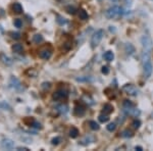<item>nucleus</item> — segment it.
Segmentation results:
<instances>
[{"instance_id":"1","label":"nucleus","mask_w":153,"mask_h":151,"mask_svg":"<svg viewBox=\"0 0 153 151\" xmlns=\"http://www.w3.org/2000/svg\"><path fill=\"white\" fill-rule=\"evenodd\" d=\"M124 16V8L118 5H113L105 11V16L109 19H117Z\"/></svg>"},{"instance_id":"2","label":"nucleus","mask_w":153,"mask_h":151,"mask_svg":"<svg viewBox=\"0 0 153 151\" xmlns=\"http://www.w3.org/2000/svg\"><path fill=\"white\" fill-rule=\"evenodd\" d=\"M103 37H104V31H103L102 29H99V30H97V31H95L94 34L91 37V41H90L91 47H92V48L97 47L100 44Z\"/></svg>"},{"instance_id":"3","label":"nucleus","mask_w":153,"mask_h":151,"mask_svg":"<svg viewBox=\"0 0 153 151\" xmlns=\"http://www.w3.org/2000/svg\"><path fill=\"white\" fill-rule=\"evenodd\" d=\"M141 45H142L143 51L151 52L152 45H153V41H152L151 37L149 35H143L141 37Z\"/></svg>"},{"instance_id":"4","label":"nucleus","mask_w":153,"mask_h":151,"mask_svg":"<svg viewBox=\"0 0 153 151\" xmlns=\"http://www.w3.org/2000/svg\"><path fill=\"white\" fill-rule=\"evenodd\" d=\"M122 90L126 94H128L129 96H133V97H136V96L139 95V89L133 84H126V85L123 86Z\"/></svg>"},{"instance_id":"5","label":"nucleus","mask_w":153,"mask_h":151,"mask_svg":"<svg viewBox=\"0 0 153 151\" xmlns=\"http://www.w3.org/2000/svg\"><path fill=\"white\" fill-rule=\"evenodd\" d=\"M143 71H144V77L146 79L151 77L153 73V65L151 63V59L143 61Z\"/></svg>"},{"instance_id":"6","label":"nucleus","mask_w":153,"mask_h":151,"mask_svg":"<svg viewBox=\"0 0 153 151\" xmlns=\"http://www.w3.org/2000/svg\"><path fill=\"white\" fill-rule=\"evenodd\" d=\"M0 145H1L2 148H4V149H7V150H11L14 148V141L9 139V138H3V139L1 140V142H0Z\"/></svg>"},{"instance_id":"7","label":"nucleus","mask_w":153,"mask_h":151,"mask_svg":"<svg viewBox=\"0 0 153 151\" xmlns=\"http://www.w3.org/2000/svg\"><path fill=\"white\" fill-rule=\"evenodd\" d=\"M68 96V93L66 90H63V89H60V90L54 92V94L52 95V98L54 100L58 101V100H62V99H66Z\"/></svg>"},{"instance_id":"8","label":"nucleus","mask_w":153,"mask_h":151,"mask_svg":"<svg viewBox=\"0 0 153 151\" xmlns=\"http://www.w3.org/2000/svg\"><path fill=\"white\" fill-rule=\"evenodd\" d=\"M51 55H52V51H51V49H42V50L39 52V57L44 59V60H48L49 58L51 57Z\"/></svg>"},{"instance_id":"9","label":"nucleus","mask_w":153,"mask_h":151,"mask_svg":"<svg viewBox=\"0 0 153 151\" xmlns=\"http://www.w3.org/2000/svg\"><path fill=\"white\" fill-rule=\"evenodd\" d=\"M11 8H12V11H13L14 13H16V14L23 13V10H24V9H23V6H22V4H21V3H19V2H16V3L12 4Z\"/></svg>"},{"instance_id":"10","label":"nucleus","mask_w":153,"mask_h":151,"mask_svg":"<svg viewBox=\"0 0 153 151\" xmlns=\"http://www.w3.org/2000/svg\"><path fill=\"white\" fill-rule=\"evenodd\" d=\"M125 51L128 55H133V54L135 53V47L131 43H127L125 45Z\"/></svg>"},{"instance_id":"11","label":"nucleus","mask_w":153,"mask_h":151,"mask_svg":"<svg viewBox=\"0 0 153 151\" xmlns=\"http://www.w3.org/2000/svg\"><path fill=\"white\" fill-rule=\"evenodd\" d=\"M103 58H104L106 61L110 62V61H112L113 59H114V53H113L112 51H110V50L106 51V52L103 54Z\"/></svg>"},{"instance_id":"12","label":"nucleus","mask_w":153,"mask_h":151,"mask_svg":"<svg viewBox=\"0 0 153 151\" xmlns=\"http://www.w3.org/2000/svg\"><path fill=\"white\" fill-rule=\"evenodd\" d=\"M113 111V106L109 103H106V104L103 105L102 107V113H105V115H109Z\"/></svg>"},{"instance_id":"13","label":"nucleus","mask_w":153,"mask_h":151,"mask_svg":"<svg viewBox=\"0 0 153 151\" xmlns=\"http://www.w3.org/2000/svg\"><path fill=\"white\" fill-rule=\"evenodd\" d=\"M0 60H1L4 64H6V65H10V64L12 63V60H11V59L9 58L7 55H5L4 53H1V54H0Z\"/></svg>"},{"instance_id":"14","label":"nucleus","mask_w":153,"mask_h":151,"mask_svg":"<svg viewBox=\"0 0 153 151\" xmlns=\"http://www.w3.org/2000/svg\"><path fill=\"white\" fill-rule=\"evenodd\" d=\"M93 138L91 137V136H86L85 138H83L82 140L79 142V144H81V145H84V146H86V145H88V144H90L91 142H93Z\"/></svg>"},{"instance_id":"15","label":"nucleus","mask_w":153,"mask_h":151,"mask_svg":"<svg viewBox=\"0 0 153 151\" xmlns=\"http://www.w3.org/2000/svg\"><path fill=\"white\" fill-rule=\"evenodd\" d=\"M12 50H13V52H16V53H22L24 51V47L22 44L16 43L12 46Z\"/></svg>"},{"instance_id":"16","label":"nucleus","mask_w":153,"mask_h":151,"mask_svg":"<svg viewBox=\"0 0 153 151\" xmlns=\"http://www.w3.org/2000/svg\"><path fill=\"white\" fill-rule=\"evenodd\" d=\"M89 16L87 13V11L84 10V9H80L79 10V19H82V21H86V19H88Z\"/></svg>"},{"instance_id":"17","label":"nucleus","mask_w":153,"mask_h":151,"mask_svg":"<svg viewBox=\"0 0 153 151\" xmlns=\"http://www.w3.org/2000/svg\"><path fill=\"white\" fill-rule=\"evenodd\" d=\"M79 134H80V132H79V130L75 127H73L70 130V137L73 138V139H75V138H76L79 136Z\"/></svg>"},{"instance_id":"18","label":"nucleus","mask_w":153,"mask_h":151,"mask_svg":"<svg viewBox=\"0 0 153 151\" xmlns=\"http://www.w3.org/2000/svg\"><path fill=\"white\" fill-rule=\"evenodd\" d=\"M133 136H134V134H133L132 131L129 130V129H126V130H124L122 132V137L123 138H132Z\"/></svg>"},{"instance_id":"19","label":"nucleus","mask_w":153,"mask_h":151,"mask_svg":"<svg viewBox=\"0 0 153 151\" xmlns=\"http://www.w3.org/2000/svg\"><path fill=\"white\" fill-rule=\"evenodd\" d=\"M89 126H90V129L93 131H98L100 129V126L98 123H96L95 121H90L89 122Z\"/></svg>"},{"instance_id":"20","label":"nucleus","mask_w":153,"mask_h":151,"mask_svg":"<svg viewBox=\"0 0 153 151\" xmlns=\"http://www.w3.org/2000/svg\"><path fill=\"white\" fill-rule=\"evenodd\" d=\"M75 113L76 115H83L85 113V109H84V107H82V106L78 105L75 107Z\"/></svg>"},{"instance_id":"21","label":"nucleus","mask_w":153,"mask_h":151,"mask_svg":"<svg viewBox=\"0 0 153 151\" xmlns=\"http://www.w3.org/2000/svg\"><path fill=\"white\" fill-rule=\"evenodd\" d=\"M98 120L101 123H107L109 121V116H108V115H105V113H101L99 118H98Z\"/></svg>"},{"instance_id":"22","label":"nucleus","mask_w":153,"mask_h":151,"mask_svg":"<svg viewBox=\"0 0 153 151\" xmlns=\"http://www.w3.org/2000/svg\"><path fill=\"white\" fill-rule=\"evenodd\" d=\"M65 11L68 12V13H70V14H75L76 12L78 11V9H76L75 6L70 5V6H66L65 7Z\"/></svg>"},{"instance_id":"23","label":"nucleus","mask_w":153,"mask_h":151,"mask_svg":"<svg viewBox=\"0 0 153 151\" xmlns=\"http://www.w3.org/2000/svg\"><path fill=\"white\" fill-rule=\"evenodd\" d=\"M132 126H133V128L137 130V129H139L140 127H141V121L135 118V120L133 121V123H132Z\"/></svg>"},{"instance_id":"24","label":"nucleus","mask_w":153,"mask_h":151,"mask_svg":"<svg viewBox=\"0 0 153 151\" xmlns=\"http://www.w3.org/2000/svg\"><path fill=\"white\" fill-rule=\"evenodd\" d=\"M33 41L35 42V43H41L42 41H43V37H42V35H40V34H37V35H35L33 37Z\"/></svg>"},{"instance_id":"25","label":"nucleus","mask_w":153,"mask_h":151,"mask_svg":"<svg viewBox=\"0 0 153 151\" xmlns=\"http://www.w3.org/2000/svg\"><path fill=\"white\" fill-rule=\"evenodd\" d=\"M13 25H14V27H16V28L19 29V28H22V27H23V21H22V19H16L13 21Z\"/></svg>"},{"instance_id":"26","label":"nucleus","mask_w":153,"mask_h":151,"mask_svg":"<svg viewBox=\"0 0 153 151\" xmlns=\"http://www.w3.org/2000/svg\"><path fill=\"white\" fill-rule=\"evenodd\" d=\"M106 129H107V131H109V132H113V131H115V129H117V123H108Z\"/></svg>"},{"instance_id":"27","label":"nucleus","mask_w":153,"mask_h":151,"mask_svg":"<svg viewBox=\"0 0 153 151\" xmlns=\"http://www.w3.org/2000/svg\"><path fill=\"white\" fill-rule=\"evenodd\" d=\"M56 21H57V23L59 25H61V26L68 24V21H66L65 18H61V16H57V19H56Z\"/></svg>"},{"instance_id":"28","label":"nucleus","mask_w":153,"mask_h":151,"mask_svg":"<svg viewBox=\"0 0 153 151\" xmlns=\"http://www.w3.org/2000/svg\"><path fill=\"white\" fill-rule=\"evenodd\" d=\"M133 106H134V104H133L132 102H131L130 100H125L124 101V103H123V107L124 108H129V107H133Z\"/></svg>"},{"instance_id":"29","label":"nucleus","mask_w":153,"mask_h":151,"mask_svg":"<svg viewBox=\"0 0 153 151\" xmlns=\"http://www.w3.org/2000/svg\"><path fill=\"white\" fill-rule=\"evenodd\" d=\"M60 142H61V138L60 137H55V138H53V139L51 140V144H52V145H58Z\"/></svg>"},{"instance_id":"30","label":"nucleus","mask_w":153,"mask_h":151,"mask_svg":"<svg viewBox=\"0 0 153 151\" xmlns=\"http://www.w3.org/2000/svg\"><path fill=\"white\" fill-rule=\"evenodd\" d=\"M30 127H32V128H35V129H42L41 123H37L36 121H34V122L32 123V125L30 126Z\"/></svg>"},{"instance_id":"31","label":"nucleus","mask_w":153,"mask_h":151,"mask_svg":"<svg viewBox=\"0 0 153 151\" xmlns=\"http://www.w3.org/2000/svg\"><path fill=\"white\" fill-rule=\"evenodd\" d=\"M101 71H102V74H104V75H108V74H109V66H107V65L102 66Z\"/></svg>"},{"instance_id":"32","label":"nucleus","mask_w":153,"mask_h":151,"mask_svg":"<svg viewBox=\"0 0 153 151\" xmlns=\"http://www.w3.org/2000/svg\"><path fill=\"white\" fill-rule=\"evenodd\" d=\"M10 35H11V38L16 39V40H19V39L21 38V34L19 33H10Z\"/></svg>"},{"instance_id":"33","label":"nucleus","mask_w":153,"mask_h":151,"mask_svg":"<svg viewBox=\"0 0 153 151\" xmlns=\"http://www.w3.org/2000/svg\"><path fill=\"white\" fill-rule=\"evenodd\" d=\"M124 2H125L126 6L130 7L131 5H132V3H133V0H124Z\"/></svg>"},{"instance_id":"34","label":"nucleus","mask_w":153,"mask_h":151,"mask_svg":"<svg viewBox=\"0 0 153 151\" xmlns=\"http://www.w3.org/2000/svg\"><path fill=\"white\" fill-rule=\"evenodd\" d=\"M19 151H23V150H25V151H28L29 150V148H27V147H18L16 148Z\"/></svg>"},{"instance_id":"35","label":"nucleus","mask_w":153,"mask_h":151,"mask_svg":"<svg viewBox=\"0 0 153 151\" xmlns=\"http://www.w3.org/2000/svg\"><path fill=\"white\" fill-rule=\"evenodd\" d=\"M135 150H138V151H142L143 148L141 147V146H136L135 147Z\"/></svg>"},{"instance_id":"36","label":"nucleus","mask_w":153,"mask_h":151,"mask_svg":"<svg viewBox=\"0 0 153 151\" xmlns=\"http://www.w3.org/2000/svg\"><path fill=\"white\" fill-rule=\"evenodd\" d=\"M111 1H117V0H111Z\"/></svg>"},{"instance_id":"37","label":"nucleus","mask_w":153,"mask_h":151,"mask_svg":"<svg viewBox=\"0 0 153 151\" xmlns=\"http://www.w3.org/2000/svg\"><path fill=\"white\" fill-rule=\"evenodd\" d=\"M152 1H153V0H152Z\"/></svg>"}]
</instances>
